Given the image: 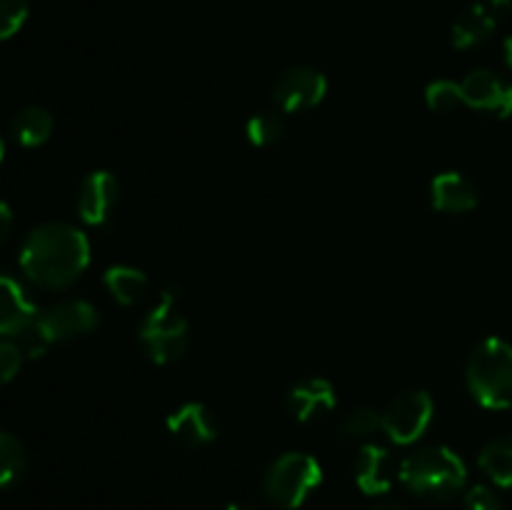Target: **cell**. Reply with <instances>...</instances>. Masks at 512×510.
Returning a JSON list of instances; mask_svg holds the SVG:
<instances>
[{"instance_id":"1","label":"cell","mask_w":512,"mask_h":510,"mask_svg":"<svg viewBox=\"0 0 512 510\" xmlns=\"http://www.w3.org/2000/svg\"><path fill=\"white\" fill-rule=\"evenodd\" d=\"M90 243L70 223H43L20 248V270L40 290H65L88 270Z\"/></svg>"},{"instance_id":"2","label":"cell","mask_w":512,"mask_h":510,"mask_svg":"<svg viewBox=\"0 0 512 510\" xmlns=\"http://www.w3.org/2000/svg\"><path fill=\"white\" fill-rule=\"evenodd\" d=\"M398 480L420 500L445 503L465 488L468 468L448 445H425L400 463Z\"/></svg>"},{"instance_id":"3","label":"cell","mask_w":512,"mask_h":510,"mask_svg":"<svg viewBox=\"0 0 512 510\" xmlns=\"http://www.w3.org/2000/svg\"><path fill=\"white\" fill-rule=\"evenodd\" d=\"M470 395L488 410L512 408V345L490 335L480 340L465 365Z\"/></svg>"},{"instance_id":"4","label":"cell","mask_w":512,"mask_h":510,"mask_svg":"<svg viewBox=\"0 0 512 510\" xmlns=\"http://www.w3.org/2000/svg\"><path fill=\"white\" fill-rule=\"evenodd\" d=\"M180 288L168 285L160 293L158 305L143 318L138 328V343L145 358L155 365H173L190 345V325L180 313Z\"/></svg>"},{"instance_id":"5","label":"cell","mask_w":512,"mask_h":510,"mask_svg":"<svg viewBox=\"0 0 512 510\" xmlns=\"http://www.w3.org/2000/svg\"><path fill=\"white\" fill-rule=\"evenodd\" d=\"M100 313L93 303L88 300H60L50 308L40 310L35 323L25 330L28 335V355L38 358L53 343H65V340L83 338L98 330Z\"/></svg>"},{"instance_id":"6","label":"cell","mask_w":512,"mask_h":510,"mask_svg":"<svg viewBox=\"0 0 512 510\" xmlns=\"http://www.w3.org/2000/svg\"><path fill=\"white\" fill-rule=\"evenodd\" d=\"M323 483V468L308 453H285L268 465L263 495L283 510H298Z\"/></svg>"},{"instance_id":"7","label":"cell","mask_w":512,"mask_h":510,"mask_svg":"<svg viewBox=\"0 0 512 510\" xmlns=\"http://www.w3.org/2000/svg\"><path fill=\"white\" fill-rule=\"evenodd\" d=\"M435 403L428 390H405L380 413V430L395 445H413L433 425Z\"/></svg>"},{"instance_id":"8","label":"cell","mask_w":512,"mask_h":510,"mask_svg":"<svg viewBox=\"0 0 512 510\" xmlns=\"http://www.w3.org/2000/svg\"><path fill=\"white\" fill-rule=\"evenodd\" d=\"M328 95V78L310 65H293L283 70L273 85V105L280 113H305L323 103Z\"/></svg>"},{"instance_id":"9","label":"cell","mask_w":512,"mask_h":510,"mask_svg":"<svg viewBox=\"0 0 512 510\" xmlns=\"http://www.w3.org/2000/svg\"><path fill=\"white\" fill-rule=\"evenodd\" d=\"M120 203V183L110 170H95L80 183L78 215L83 223L103 228L110 223Z\"/></svg>"},{"instance_id":"10","label":"cell","mask_w":512,"mask_h":510,"mask_svg":"<svg viewBox=\"0 0 512 510\" xmlns=\"http://www.w3.org/2000/svg\"><path fill=\"white\" fill-rule=\"evenodd\" d=\"M463 90V103L480 113L510 118L512 115V83L495 75L493 70H473L460 80Z\"/></svg>"},{"instance_id":"11","label":"cell","mask_w":512,"mask_h":510,"mask_svg":"<svg viewBox=\"0 0 512 510\" xmlns=\"http://www.w3.org/2000/svg\"><path fill=\"white\" fill-rule=\"evenodd\" d=\"M165 425H168L170 438L183 448H203V445L213 443L220 433V423L213 410L205 403H195V400L175 408L165 420Z\"/></svg>"},{"instance_id":"12","label":"cell","mask_w":512,"mask_h":510,"mask_svg":"<svg viewBox=\"0 0 512 510\" xmlns=\"http://www.w3.org/2000/svg\"><path fill=\"white\" fill-rule=\"evenodd\" d=\"M335 405H338V393L328 378H305L295 383L285 395V410L298 423H313V420L333 413Z\"/></svg>"},{"instance_id":"13","label":"cell","mask_w":512,"mask_h":510,"mask_svg":"<svg viewBox=\"0 0 512 510\" xmlns=\"http://www.w3.org/2000/svg\"><path fill=\"white\" fill-rule=\"evenodd\" d=\"M400 465H395L388 448L378 443H365L355 458V483L365 495H385L395 485Z\"/></svg>"},{"instance_id":"14","label":"cell","mask_w":512,"mask_h":510,"mask_svg":"<svg viewBox=\"0 0 512 510\" xmlns=\"http://www.w3.org/2000/svg\"><path fill=\"white\" fill-rule=\"evenodd\" d=\"M478 185L458 170H445L430 180V205L438 213H470L478 208Z\"/></svg>"},{"instance_id":"15","label":"cell","mask_w":512,"mask_h":510,"mask_svg":"<svg viewBox=\"0 0 512 510\" xmlns=\"http://www.w3.org/2000/svg\"><path fill=\"white\" fill-rule=\"evenodd\" d=\"M38 318L33 300L23 285L10 275L0 273V335H23Z\"/></svg>"},{"instance_id":"16","label":"cell","mask_w":512,"mask_h":510,"mask_svg":"<svg viewBox=\"0 0 512 510\" xmlns=\"http://www.w3.org/2000/svg\"><path fill=\"white\" fill-rule=\"evenodd\" d=\"M495 25H498V13L488 3H475L453 23L450 43L458 50L478 48L495 33Z\"/></svg>"},{"instance_id":"17","label":"cell","mask_w":512,"mask_h":510,"mask_svg":"<svg viewBox=\"0 0 512 510\" xmlns=\"http://www.w3.org/2000/svg\"><path fill=\"white\" fill-rule=\"evenodd\" d=\"M105 290L110 293V298L120 305H138L140 300L148 295L150 280L143 270L133 268V265H113V268L105 270L103 275Z\"/></svg>"},{"instance_id":"18","label":"cell","mask_w":512,"mask_h":510,"mask_svg":"<svg viewBox=\"0 0 512 510\" xmlns=\"http://www.w3.org/2000/svg\"><path fill=\"white\" fill-rule=\"evenodd\" d=\"M53 115L50 110H45L43 105H25L15 113L10 130H13V138L18 140L23 148H40L50 140L53 135Z\"/></svg>"},{"instance_id":"19","label":"cell","mask_w":512,"mask_h":510,"mask_svg":"<svg viewBox=\"0 0 512 510\" xmlns=\"http://www.w3.org/2000/svg\"><path fill=\"white\" fill-rule=\"evenodd\" d=\"M480 470L500 488H512V435L490 440L478 455Z\"/></svg>"},{"instance_id":"20","label":"cell","mask_w":512,"mask_h":510,"mask_svg":"<svg viewBox=\"0 0 512 510\" xmlns=\"http://www.w3.org/2000/svg\"><path fill=\"white\" fill-rule=\"evenodd\" d=\"M28 468V450L18 435L0 430V488L18 483Z\"/></svg>"},{"instance_id":"21","label":"cell","mask_w":512,"mask_h":510,"mask_svg":"<svg viewBox=\"0 0 512 510\" xmlns=\"http://www.w3.org/2000/svg\"><path fill=\"white\" fill-rule=\"evenodd\" d=\"M245 135H248L250 145L255 148H270V145L280 143L285 135V120L278 108L273 110H260L245 125Z\"/></svg>"},{"instance_id":"22","label":"cell","mask_w":512,"mask_h":510,"mask_svg":"<svg viewBox=\"0 0 512 510\" xmlns=\"http://www.w3.org/2000/svg\"><path fill=\"white\" fill-rule=\"evenodd\" d=\"M338 430L340 435L348 440L370 438V435L380 430V413L378 410L368 408V405H360V408L348 410V413L340 418Z\"/></svg>"},{"instance_id":"23","label":"cell","mask_w":512,"mask_h":510,"mask_svg":"<svg viewBox=\"0 0 512 510\" xmlns=\"http://www.w3.org/2000/svg\"><path fill=\"white\" fill-rule=\"evenodd\" d=\"M425 103L433 113H450V110H458L463 103V90L460 83L453 80H433V83L425 88Z\"/></svg>"},{"instance_id":"24","label":"cell","mask_w":512,"mask_h":510,"mask_svg":"<svg viewBox=\"0 0 512 510\" xmlns=\"http://www.w3.org/2000/svg\"><path fill=\"white\" fill-rule=\"evenodd\" d=\"M30 0H0V40H8L25 25Z\"/></svg>"},{"instance_id":"25","label":"cell","mask_w":512,"mask_h":510,"mask_svg":"<svg viewBox=\"0 0 512 510\" xmlns=\"http://www.w3.org/2000/svg\"><path fill=\"white\" fill-rule=\"evenodd\" d=\"M20 365H23V350H20L15 343L0 340V388L8 385L10 380L18 375Z\"/></svg>"},{"instance_id":"26","label":"cell","mask_w":512,"mask_h":510,"mask_svg":"<svg viewBox=\"0 0 512 510\" xmlns=\"http://www.w3.org/2000/svg\"><path fill=\"white\" fill-rule=\"evenodd\" d=\"M465 510H503V500L488 485H473L463 498Z\"/></svg>"},{"instance_id":"27","label":"cell","mask_w":512,"mask_h":510,"mask_svg":"<svg viewBox=\"0 0 512 510\" xmlns=\"http://www.w3.org/2000/svg\"><path fill=\"white\" fill-rule=\"evenodd\" d=\"M10 230H13V210L5 200H0V245L8 240Z\"/></svg>"},{"instance_id":"28","label":"cell","mask_w":512,"mask_h":510,"mask_svg":"<svg viewBox=\"0 0 512 510\" xmlns=\"http://www.w3.org/2000/svg\"><path fill=\"white\" fill-rule=\"evenodd\" d=\"M488 5L500 15V13H505V10H510L512 0H488Z\"/></svg>"},{"instance_id":"29","label":"cell","mask_w":512,"mask_h":510,"mask_svg":"<svg viewBox=\"0 0 512 510\" xmlns=\"http://www.w3.org/2000/svg\"><path fill=\"white\" fill-rule=\"evenodd\" d=\"M505 63L512 70V35H508V40H505Z\"/></svg>"},{"instance_id":"30","label":"cell","mask_w":512,"mask_h":510,"mask_svg":"<svg viewBox=\"0 0 512 510\" xmlns=\"http://www.w3.org/2000/svg\"><path fill=\"white\" fill-rule=\"evenodd\" d=\"M368 510H405V508H400V505H393V503H378Z\"/></svg>"},{"instance_id":"31","label":"cell","mask_w":512,"mask_h":510,"mask_svg":"<svg viewBox=\"0 0 512 510\" xmlns=\"http://www.w3.org/2000/svg\"><path fill=\"white\" fill-rule=\"evenodd\" d=\"M223 510H255V508H248V505H240V503H228Z\"/></svg>"},{"instance_id":"32","label":"cell","mask_w":512,"mask_h":510,"mask_svg":"<svg viewBox=\"0 0 512 510\" xmlns=\"http://www.w3.org/2000/svg\"><path fill=\"white\" fill-rule=\"evenodd\" d=\"M3 153H5V145H3V138H0V163H3Z\"/></svg>"}]
</instances>
